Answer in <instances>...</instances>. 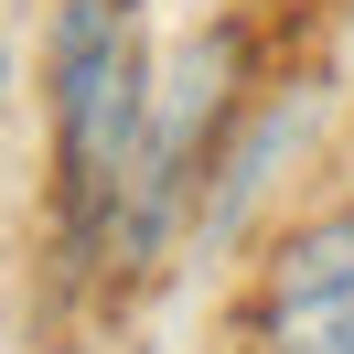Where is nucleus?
<instances>
[{
	"instance_id": "2",
	"label": "nucleus",
	"mask_w": 354,
	"mask_h": 354,
	"mask_svg": "<svg viewBox=\"0 0 354 354\" xmlns=\"http://www.w3.org/2000/svg\"><path fill=\"white\" fill-rule=\"evenodd\" d=\"M247 344L258 354H354V204L301 215L258 268L247 301Z\"/></svg>"
},
{
	"instance_id": "3",
	"label": "nucleus",
	"mask_w": 354,
	"mask_h": 354,
	"mask_svg": "<svg viewBox=\"0 0 354 354\" xmlns=\"http://www.w3.org/2000/svg\"><path fill=\"white\" fill-rule=\"evenodd\" d=\"M0 97H11V54H0Z\"/></svg>"
},
{
	"instance_id": "1",
	"label": "nucleus",
	"mask_w": 354,
	"mask_h": 354,
	"mask_svg": "<svg viewBox=\"0 0 354 354\" xmlns=\"http://www.w3.org/2000/svg\"><path fill=\"white\" fill-rule=\"evenodd\" d=\"M44 97H54V225H65V258L108 268L118 204H129L140 140H151V97H161L140 0H54Z\"/></svg>"
}]
</instances>
